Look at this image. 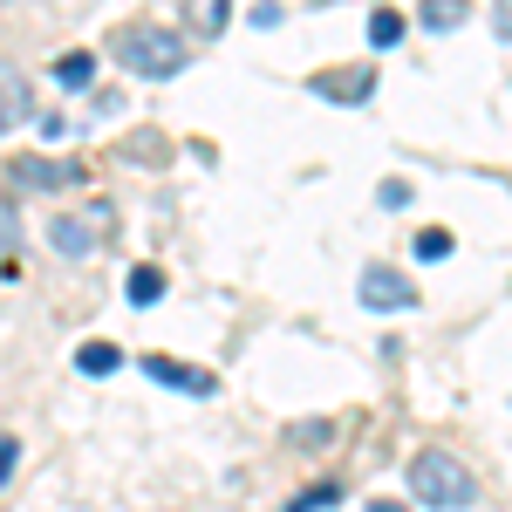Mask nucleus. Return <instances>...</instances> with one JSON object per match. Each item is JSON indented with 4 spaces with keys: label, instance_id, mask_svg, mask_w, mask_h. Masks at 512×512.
Listing matches in <instances>:
<instances>
[{
    "label": "nucleus",
    "instance_id": "14",
    "mask_svg": "<svg viewBox=\"0 0 512 512\" xmlns=\"http://www.w3.org/2000/svg\"><path fill=\"white\" fill-rule=\"evenodd\" d=\"M130 301H137V308H158L164 301V274L158 267H137V274H130Z\"/></svg>",
    "mask_w": 512,
    "mask_h": 512
},
{
    "label": "nucleus",
    "instance_id": "3",
    "mask_svg": "<svg viewBox=\"0 0 512 512\" xmlns=\"http://www.w3.org/2000/svg\"><path fill=\"white\" fill-rule=\"evenodd\" d=\"M7 178H21V185H35V192L89 185V171H82V164H55V158H14V164H7Z\"/></svg>",
    "mask_w": 512,
    "mask_h": 512
},
{
    "label": "nucleus",
    "instance_id": "17",
    "mask_svg": "<svg viewBox=\"0 0 512 512\" xmlns=\"http://www.w3.org/2000/svg\"><path fill=\"white\" fill-rule=\"evenodd\" d=\"M383 205H390V212H403V205H410V185H403V178H390V185H383Z\"/></svg>",
    "mask_w": 512,
    "mask_h": 512
},
{
    "label": "nucleus",
    "instance_id": "11",
    "mask_svg": "<svg viewBox=\"0 0 512 512\" xmlns=\"http://www.w3.org/2000/svg\"><path fill=\"white\" fill-rule=\"evenodd\" d=\"M403 28H410V21H403L396 7H376V14H369V48H396Z\"/></svg>",
    "mask_w": 512,
    "mask_h": 512
},
{
    "label": "nucleus",
    "instance_id": "1",
    "mask_svg": "<svg viewBox=\"0 0 512 512\" xmlns=\"http://www.w3.org/2000/svg\"><path fill=\"white\" fill-rule=\"evenodd\" d=\"M110 48H117V62L130 69V76H151V82H171L185 62H192V48L171 35V28H151V21L117 28V35H110Z\"/></svg>",
    "mask_w": 512,
    "mask_h": 512
},
{
    "label": "nucleus",
    "instance_id": "6",
    "mask_svg": "<svg viewBox=\"0 0 512 512\" xmlns=\"http://www.w3.org/2000/svg\"><path fill=\"white\" fill-rule=\"evenodd\" d=\"M35 110V96H28V82H21V69L14 62H0V137L14 130V123Z\"/></svg>",
    "mask_w": 512,
    "mask_h": 512
},
{
    "label": "nucleus",
    "instance_id": "8",
    "mask_svg": "<svg viewBox=\"0 0 512 512\" xmlns=\"http://www.w3.org/2000/svg\"><path fill=\"white\" fill-rule=\"evenodd\" d=\"M151 376H158V383H171V390L212 396V376H205V369H178V362H164V355H151Z\"/></svg>",
    "mask_w": 512,
    "mask_h": 512
},
{
    "label": "nucleus",
    "instance_id": "13",
    "mask_svg": "<svg viewBox=\"0 0 512 512\" xmlns=\"http://www.w3.org/2000/svg\"><path fill=\"white\" fill-rule=\"evenodd\" d=\"M117 362H123V355L110 349V342H82V349H76V369H82V376H110Z\"/></svg>",
    "mask_w": 512,
    "mask_h": 512
},
{
    "label": "nucleus",
    "instance_id": "21",
    "mask_svg": "<svg viewBox=\"0 0 512 512\" xmlns=\"http://www.w3.org/2000/svg\"><path fill=\"white\" fill-rule=\"evenodd\" d=\"M369 512H403V506H390V499H376V506H369Z\"/></svg>",
    "mask_w": 512,
    "mask_h": 512
},
{
    "label": "nucleus",
    "instance_id": "16",
    "mask_svg": "<svg viewBox=\"0 0 512 512\" xmlns=\"http://www.w3.org/2000/svg\"><path fill=\"white\" fill-rule=\"evenodd\" d=\"M342 499V485H315V492H301V499H287V512H321Z\"/></svg>",
    "mask_w": 512,
    "mask_h": 512
},
{
    "label": "nucleus",
    "instance_id": "20",
    "mask_svg": "<svg viewBox=\"0 0 512 512\" xmlns=\"http://www.w3.org/2000/svg\"><path fill=\"white\" fill-rule=\"evenodd\" d=\"M7 253H14V219L0 212V260H7Z\"/></svg>",
    "mask_w": 512,
    "mask_h": 512
},
{
    "label": "nucleus",
    "instance_id": "4",
    "mask_svg": "<svg viewBox=\"0 0 512 512\" xmlns=\"http://www.w3.org/2000/svg\"><path fill=\"white\" fill-rule=\"evenodd\" d=\"M362 301H369L376 315H390V308H417V287L396 274V267H369V274H362Z\"/></svg>",
    "mask_w": 512,
    "mask_h": 512
},
{
    "label": "nucleus",
    "instance_id": "12",
    "mask_svg": "<svg viewBox=\"0 0 512 512\" xmlns=\"http://www.w3.org/2000/svg\"><path fill=\"white\" fill-rule=\"evenodd\" d=\"M465 14H472L465 0H424V7H417V21H424V28H444V35H451Z\"/></svg>",
    "mask_w": 512,
    "mask_h": 512
},
{
    "label": "nucleus",
    "instance_id": "18",
    "mask_svg": "<svg viewBox=\"0 0 512 512\" xmlns=\"http://www.w3.org/2000/svg\"><path fill=\"white\" fill-rule=\"evenodd\" d=\"M14 458H21V444H14V437H0V485L14 478Z\"/></svg>",
    "mask_w": 512,
    "mask_h": 512
},
{
    "label": "nucleus",
    "instance_id": "19",
    "mask_svg": "<svg viewBox=\"0 0 512 512\" xmlns=\"http://www.w3.org/2000/svg\"><path fill=\"white\" fill-rule=\"evenodd\" d=\"M492 28H499V41H512V0H499V7H492Z\"/></svg>",
    "mask_w": 512,
    "mask_h": 512
},
{
    "label": "nucleus",
    "instance_id": "2",
    "mask_svg": "<svg viewBox=\"0 0 512 512\" xmlns=\"http://www.w3.org/2000/svg\"><path fill=\"white\" fill-rule=\"evenodd\" d=\"M410 492H417L424 506H437V512H458V506L478 499L472 472H465L451 451H417V458H410Z\"/></svg>",
    "mask_w": 512,
    "mask_h": 512
},
{
    "label": "nucleus",
    "instance_id": "5",
    "mask_svg": "<svg viewBox=\"0 0 512 512\" xmlns=\"http://www.w3.org/2000/svg\"><path fill=\"white\" fill-rule=\"evenodd\" d=\"M315 96H328V103H369L376 76L369 69H328V76H315Z\"/></svg>",
    "mask_w": 512,
    "mask_h": 512
},
{
    "label": "nucleus",
    "instance_id": "9",
    "mask_svg": "<svg viewBox=\"0 0 512 512\" xmlns=\"http://www.w3.org/2000/svg\"><path fill=\"white\" fill-rule=\"evenodd\" d=\"M185 21H192V35H219L233 21V0H185Z\"/></svg>",
    "mask_w": 512,
    "mask_h": 512
},
{
    "label": "nucleus",
    "instance_id": "10",
    "mask_svg": "<svg viewBox=\"0 0 512 512\" xmlns=\"http://www.w3.org/2000/svg\"><path fill=\"white\" fill-rule=\"evenodd\" d=\"M89 76H96V55H89V48H69V55L55 62V82H62V89H89Z\"/></svg>",
    "mask_w": 512,
    "mask_h": 512
},
{
    "label": "nucleus",
    "instance_id": "7",
    "mask_svg": "<svg viewBox=\"0 0 512 512\" xmlns=\"http://www.w3.org/2000/svg\"><path fill=\"white\" fill-rule=\"evenodd\" d=\"M48 239H55V253H62V260H89V253H96V239H89V226H82V219H55V226H48Z\"/></svg>",
    "mask_w": 512,
    "mask_h": 512
},
{
    "label": "nucleus",
    "instance_id": "15",
    "mask_svg": "<svg viewBox=\"0 0 512 512\" xmlns=\"http://www.w3.org/2000/svg\"><path fill=\"white\" fill-rule=\"evenodd\" d=\"M417 260H451V233L444 226H424L417 233Z\"/></svg>",
    "mask_w": 512,
    "mask_h": 512
}]
</instances>
